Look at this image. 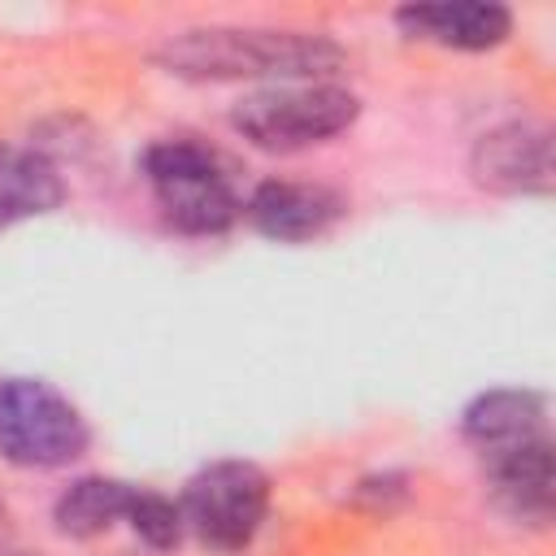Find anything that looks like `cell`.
I'll return each instance as SVG.
<instances>
[{"label": "cell", "mask_w": 556, "mask_h": 556, "mask_svg": "<svg viewBox=\"0 0 556 556\" xmlns=\"http://www.w3.org/2000/svg\"><path fill=\"white\" fill-rule=\"evenodd\" d=\"M87 452L83 413L39 378L0 382V456L22 469H56Z\"/></svg>", "instance_id": "obj_4"}, {"label": "cell", "mask_w": 556, "mask_h": 556, "mask_svg": "<svg viewBox=\"0 0 556 556\" xmlns=\"http://www.w3.org/2000/svg\"><path fill=\"white\" fill-rule=\"evenodd\" d=\"M156 61L195 83L226 78H282V83H326L343 65V48L326 35L304 30H243V26H208L182 30L161 43Z\"/></svg>", "instance_id": "obj_1"}, {"label": "cell", "mask_w": 556, "mask_h": 556, "mask_svg": "<svg viewBox=\"0 0 556 556\" xmlns=\"http://www.w3.org/2000/svg\"><path fill=\"white\" fill-rule=\"evenodd\" d=\"M126 521H130V530L148 543V547H174L178 539H182V513H178V504L169 500V495H161V491H148V486H135V500H130V513H126Z\"/></svg>", "instance_id": "obj_13"}, {"label": "cell", "mask_w": 556, "mask_h": 556, "mask_svg": "<svg viewBox=\"0 0 556 556\" xmlns=\"http://www.w3.org/2000/svg\"><path fill=\"white\" fill-rule=\"evenodd\" d=\"M343 208L348 204L339 191L321 182H287V178H269L243 200L248 222L278 243H308L326 235L343 217Z\"/></svg>", "instance_id": "obj_7"}, {"label": "cell", "mask_w": 556, "mask_h": 556, "mask_svg": "<svg viewBox=\"0 0 556 556\" xmlns=\"http://www.w3.org/2000/svg\"><path fill=\"white\" fill-rule=\"evenodd\" d=\"M178 513L204 547L243 552L269 513V478L252 460H213L191 473Z\"/></svg>", "instance_id": "obj_5"}, {"label": "cell", "mask_w": 556, "mask_h": 556, "mask_svg": "<svg viewBox=\"0 0 556 556\" xmlns=\"http://www.w3.org/2000/svg\"><path fill=\"white\" fill-rule=\"evenodd\" d=\"M143 178L161 217L182 235H222L243 213L230 161L195 139H156L143 152Z\"/></svg>", "instance_id": "obj_2"}, {"label": "cell", "mask_w": 556, "mask_h": 556, "mask_svg": "<svg viewBox=\"0 0 556 556\" xmlns=\"http://www.w3.org/2000/svg\"><path fill=\"white\" fill-rule=\"evenodd\" d=\"M61 200H65L61 169L43 152L0 143V230L26 217L52 213Z\"/></svg>", "instance_id": "obj_11"}, {"label": "cell", "mask_w": 556, "mask_h": 556, "mask_svg": "<svg viewBox=\"0 0 556 556\" xmlns=\"http://www.w3.org/2000/svg\"><path fill=\"white\" fill-rule=\"evenodd\" d=\"M0 556H30V552H17V547H0Z\"/></svg>", "instance_id": "obj_14"}, {"label": "cell", "mask_w": 556, "mask_h": 556, "mask_svg": "<svg viewBox=\"0 0 556 556\" xmlns=\"http://www.w3.org/2000/svg\"><path fill=\"white\" fill-rule=\"evenodd\" d=\"M473 182L500 195H547L556 182L552 130L543 122H504L473 143Z\"/></svg>", "instance_id": "obj_6"}, {"label": "cell", "mask_w": 556, "mask_h": 556, "mask_svg": "<svg viewBox=\"0 0 556 556\" xmlns=\"http://www.w3.org/2000/svg\"><path fill=\"white\" fill-rule=\"evenodd\" d=\"M361 100L339 83H274L235 104L230 126L265 152H300L343 135Z\"/></svg>", "instance_id": "obj_3"}, {"label": "cell", "mask_w": 556, "mask_h": 556, "mask_svg": "<svg viewBox=\"0 0 556 556\" xmlns=\"http://www.w3.org/2000/svg\"><path fill=\"white\" fill-rule=\"evenodd\" d=\"M395 22L426 43L456 48V52H486L500 48L513 30V13L504 4L486 0H452V4H408L395 13Z\"/></svg>", "instance_id": "obj_9"}, {"label": "cell", "mask_w": 556, "mask_h": 556, "mask_svg": "<svg viewBox=\"0 0 556 556\" xmlns=\"http://www.w3.org/2000/svg\"><path fill=\"white\" fill-rule=\"evenodd\" d=\"M478 460H482V473H486V486H491L495 504L513 521L543 526L552 517V486H556V473H552V434H539V439L517 443V447L486 452Z\"/></svg>", "instance_id": "obj_8"}, {"label": "cell", "mask_w": 556, "mask_h": 556, "mask_svg": "<svg viewBox=\"0 0 556 556\" xmlns=\"http://www.w3.org/2000/svg\"><path fill=\"white\" fill-rule=\"evenodd\" d=\"M460 430H465V439H469V447L478 456L500 452V447L530 443V439L547 434V400L539 391H521V387L482 391L465 408Z\"/></svg>", "instance_id": "obj_10"}, {"label": "cell", "mask_w": 556, "mask_h": 556, "mask_svg": "<svg viewBox=\"0 0 556 556\" xmlns=\"http://www.w3.org/2000/svg\"><path fill=\"white\" fill-rule=\"evenodd\" d=\"M130 500H135V486L122 478H78L61 491L52 517L65 539H96L109 526L126 521Z\"/></svg>", "instance_id": "obj_12"}]
</instances>
